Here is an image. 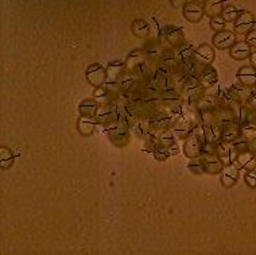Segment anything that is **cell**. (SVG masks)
<instances>
[{"label":"cell","instance_id":"obj_33","mask_svg":"<svg viewBox=\"0 0 256 255\" xmlns=\"http://www.w3.org/2000/svg\"><path fill=\"white\" fill-rule=\"evenodd\" d=\"M244 181L247 182V185L250 188H256V171L255 169L254 170H248V173L244 177Z\"/></svg>","mask_w":256,"mask_h":255},{"label":"cell","instance_id":"obj_9","mask_svg":"<svg viewBox=\"0 0 256 255\" xmlns=\"http://www.w3.org/2000/svg\"><path fill=\"white\" fill-rule=\"evenodd\" d=\"M184 16L186 18V20H189L192 23H197L199 22L202 16H204V7L198 3H194V1H188L184 5Z\"/></svg>","mask_w":256,"mask_h":255},{"label":"cell","instance_id":"obj_23","mask_svg":"<svg viewBox=\"0 0 256 255\" xmlns=\"http://www.w3.org/2000/svg\"><path fill=\"white\" fill-rule=\"evenodd\" d=\"M240 139L244 142L251 143L256 139V124L248 123V124H242L240 127Z\"/></svg>","mask_w":256,"mask_h":255},{"label":"cell","instance_id":"obj_38","mask_svg":"<svg viewBox=\"0 0 256 255\" xmlns=\"http://www.w3.org/2000/svg\"><path fill=\"white\" fill-rule=\"evenodd\" d=\"M251 64H252V66H254V68H255L256 69V53H254V54H251Z\"/></svg>","mask_w":256,"mask_h":255},{"label":"cell","instance_id":"obj_39","mask_svg":"<svg viewBox=\"0 0 256 255\" xmlns=\"http://www.w3.org/2000/svg\"><path fill=\"white\" fill-rule=\"evenodd\" d=\"M255 88H256V85H255Z\"/></svg>","mask_w":256,"mask_h":255},{"label":"cell","instance_id":"obj_21","mask_svg":"<svg viewBox=\"0 0 256 255\" xmlns=\"http://www.w3.org/2000/svg\"><path fill=\"white\" fill-rule=\"evenodd\" d=\"M131 31L135 37L138 38H146L148 35V31H150V26L146 20H142V19H136L133 20L132 24H131Z\"/></svg>","mask_w":256,"mask_h":255},{"label":"cell","instance_id":"obj_19","mask_svg":"<svg viewBox=\"0 0 256 255\" xmlns=\"http://www.w3.org/2000/svg\"><path fill=\"white\" fill-rule=\"evenodd\" d=\"M223 1L221 0H205L204 1V12L210 18L220 16L223 14Z\"/></svg>","mask_w":256,"mask_h":255},{"label":"cell","instance_id":"obj_36","mask_svg":"<svg viewBox=\"0 0 256 255\" xmlns=\"http://www.w3.org/2000/svg\"><path fill=\"white\" fill-rule=\"evenodd\" d=\"M169 151H170L171 156H177V154H178V146H177L176 143L171 145V146H169Z\"/></svg>","mask_w":256,"mask_h":255},{"label":"cell","instance_id":"obj_4","mask_svg":"<svg viewBox=\"0 0 256 255\" xmlns=\"http://www.w3.org/2000/svg\"><path fill=\"white\" fill-rule=\"evenodd\" d=\"M95 118L97 123L103 124V126L119 123V107L116 104L101 105V108L97 109Z\"/></svg>","mask_w":256,"mask_h":255},{"label":"cell","instance_id":"obj_30","mask_svg":"<svg viewBox=\"0 0 256 255\" xmlns=\"http://www.w3.org/2000/svg\"><path fill=\"white\" fill-rule=\"evenodd\" d=\"M154 157H155V160L159 161V162H163V161H166L169 157L171 156L170 151H169V147H165V146H157L154 149Z\"/></svg>","mask_w":256,"mask_h":255},{"label":"cell","instance_id":"obj_10","mask_svg":"<svg viewBox=\"0 0 256 255\" xmlns=\"http://www.w3.org/2000/svg\"><path fill=\"white\" fill-rule=\"evenodd\" d=\"M235 43H236V39H235V34H233L232 31L223 30V31H218V33L213 37L214 47H217L220 50L231 49Z\"/></svg>","mask_w":256,"mask_h":255},{"label":"cell","instance_id":"obj_15","mask_svg":"<svg viewBox=\"0 0 256 255\" xmlns=\"http://www.w3.org/2000/svg\"><path fill=\"white\" fill-rule=\"evenodd\" d=\"M197 79H198L199 84L206 89V88H210L217 83V72L213 68L208 66V68H205V69L199 72L197 75Z\"/></svg>","mask_w":256,"mask_h":255},{"label":"cell","instance_id":"obj_26","mask_svg":"<svg viewBox=\"0 0 256 255\" xmlns=\"http://www.w3.org/2000/svg\"><path fill=\"white\" fill-rule=\"evenodd\" d=\"M12 162H14V154L7 147H1V150H0V168L8 169L12 165Z\"/></svg>","mask_w":256,"mask_h":255},{"label":"cell","instance_id":"obj_14","mask_svg":"<svg viewBox=\"0 0 256 255\" xmlns=\"http://www.w3.org/2000/svg\"><path fill=\"white\" fill-rule=\"evenodd\" d=\"M228 92H229V94H231V97H232L235 103L239 104V105H244V104H247L248 99H250L252 89L248 88V86L242 85V86H232Z\"/></svg>","mask_w":256,"mask_h":255},{"label":"cell","instance_id":"obj_27","mask_svg":"<svg viewBox=\"0 0 256 255\" xmlns=\"http://www.w3.org/2000/svg\"><path fill=\"white\" fill-rule=\"evenodd\" d=\"M178 49H180V52H178L177 58H178L182 64L194 58V50H193V47L189 46V45H186L185 43V45H182V46L178 47Z\"/></svg>","mask_w":256,"mask_h":255},{"label":"cell","instance_id":"obj_2","mask_svg":"<svg viewBox=\"0 0 256 255\" xmlns=\"http://www.w3.org/2000/svg\"><path fill=\"white\" fill-rule=\"evenodd\" d=\"M105 131L108 134V138L111 142L119 147H123L128 145L129 142V132H128V127L120 124V123H114V124H108L104 126Z\"/></svg>","mask_w":256,"mask_h":255},{"label":"cell","instance_id":"obj_16","mask_svg":"<svg viewBox=\"0 0 256 255\" xmlns=\"http://www.w3.org/2000/svg\"><path fill=\"white\" fill-rule=\"evenodd\" d=\"M126 72L123 62L114 61L107 66V83H118L119 77Z\"/></svg>","mask_w":256,"mask_h":255},{"label":"cell","instance_id":"obj_7","mask_svg":"<svg viewBox=\"0 0 256 255\" xmlns=\"http://www.w3.org/2000/svg\"><path fill=\"white\" fill-rule=\"evenodd\" d=\"M162 39L170 45L173 49L176 47H181L182 45H185V39H184V34L180 28L177 27H166L161 34Z\"/></svg>","mask_w":256,"mask_h":255},{"label":"cell","instance_id":"obj_22","mask_svg":"<svg viewBox=\"0 0 256 255\" xmlns=\"http://www.w3.org/2000/svg\"><path fill=\"white\" fill-rule=\"evenodd\" d=\"M136 77L129 73V72H124L123 75L119 77L118 80V85L120 86V89L123 92H127V90H131V88H133V85L136 84Z\"/></svg>","mask_w":256,"mask_h":255},{"label":"cell","instance_id":"obj_20","mask_svg":"<svg viewBox=\"0 0 256 255\" xmlns=\"http://www.w3.org/2000/svg\"><path fill=\"white\" fill-rule=\"evenodd\" d=\"M93 100L99 105H109V104H115L112 96L109 93L108 90L105 89L104 86H100V88H96L95 92H93Z\"/></svg>","mask_w":256,"mask_h":255},{"label":"cell","instance_id":"obj_5","mask_svg":"<svg viewBox=\"0 0 256 255\" xmlns=\"http://www.w3.org/2000/svg\"><path fill=\"white\" fill-rule=\"evenodd\" d=\"M214 57H216V53H214L213 47L209 46V45H201V46L194 52V61L197 64V68H198V73L205 68L210 66V64L214 61ZM197 73V75H198Z\"/></svg>","mask_w":256,"mask_h":255},{"label":"cell","instance_id":"obj_3","mask_svg":"<svg viewBox=\"0 0 256 255\" xmlns=\"http://www.w3.org/2000/svg\"><path fill=\"white\" fill-rule=\"evenodd\" d=\"M86 80L92 86L100 88L107 83V69L100 64H90L85 72Z\"/></svg>","mask_w":256,"mask_h":255},{"label":"cell","instance_id":"obj_18","mask_svg":"<svg viewBox=\"0 0 256 255\" xmlns=\"http://www.w3.org/2000/svg\"><path fill=\"white\" fill-rule=\"evenodd\" d=\"M231 149H232V143H229V142L220 141L216 143L214 154L220 157V160L223 161L224 165H231Z\"/></svg>","mask_w":256,"mask_h":255},{"label":"cell","instance_id":"obj_28","mask_svg":"<svg viewBox=\"0 0 256 255\" xmlns=\"http://www.w3.org/2000/svg\"><path fill=\"white\" fill-rule=\"evenodd\" d=\"M158 139H159V145L165 147H169L176 143V142H174V134L169 131V130H167V131H162L161 134H159Z\"/></svg>","mask_w":256,"mask_h":255},{"label":"cell","instance_id":"obj_34","mask_svg":"<svg viewBox=\"0 0 256 255\" xmlns=\"http://www.w3.org/2000/svg\"><path fill=\"white\" fill-rule=\"evenodd\" d=\"M246 42L251 47H256V30H251L250 33L247 34Z\"/></svg>","mask_w":256,"mask_h":255},{"label":"cell","instance_id":"obj_29","mask_svg":"<svg viewBox=\"0 0 256 255\" xmlns=\"http://www.w3.org/2000/svg\"><path fill=\"white\" fill-rule=\"evenodd\" d=\"M239 14H240V12H239L233 5H228V7H225V8L223 9L221 16H223L225 22H235L237 16H239Z\"/></svg>","mask_w":256,"mask_h":255},{"label":"cell","instance_id":"obj_32","mask_svg":"<svg viewBox=\"0 0 256 255\" xmlns=\"http://www.w3.org/2000/svg\"><path fill=\"white\" fill-rule=\"evenodd\" d=\"M225 20H224V18L220 15V16H214V18H212V20H210V26H212V28H213L214 31H223L224 27H225Z\"/></svg>","mask_w":256,"mask_h":255},{"label":"cell","instance_id":"obj_8","mask_svg":"<svg viewBox=\"0 0 256 255\" xmlns=\"http://www.w3.org/2000/svg\"><path fill=\"white\" fill-rule=\"evenodd\" d=\"M254 15L251 12H247V11H243L239 14V16L235 20V33L240 34V35H246L252 30V26H254Z\"/></svg>","mask_w":256,"mask_h":255},{"label":"cell","instance_id":"obj_35","mask_svg":"<svg viewBox=\"0 0 256 255\" xmlns=\"http://www.w3.org/2000/svg\"><path fill=\"white\" fill-rule=\"evenodd\" d=\"M247 104H248L250 107H252V108L256 109V89L252 90L251 96H250V99H248Z\"/></svg>","mask_w":256,"mask_h":255},{"label":"cell","instance_id":"obj_6","mask_svg":"<svg viewBox=\"0 0 256 255\" xmlns=\"http://www.w3.org/2000/svg\"><path fill=\"white\" fill-rule=\"evenodd\" d=\"M201 160H202L204 173L208 174H218L225 166L223 161L220 160V157L216 154H201Z\"/></svg>","mask_w":256,"mask_h":255},{"label":"cell","instance_id":"obj_37","mask_svg":"<svg viewBox=\"0 0 256 255\" xmlns=\"http://www.w3.org/2000/svg\"><path fill=\"white\" fill-rule=\"evenodd\" d=\"M186 0H171V3H173V5L174 7H180L181 4H184Z\"/></svg>","mask_w":256,"mask_h":255},{"label":"cell","instance_id":"obj_17","mask_svg":"<svg viewBox=\"0 0 256 255\" xmlns=\"http://www.w3.org/2000/svg\"><path fill=\"white\" fill-rule=\"evenodd\" d=\"M251 56V46L247 42H236L231 47V57L233 60L242 61Z\"/></svg>","mask_w":256,"mask_h":255},{"label":"cell","instance_id":"obj_1","mask_svg":"<svg viewBox=\"0 0 256 255\" xmlns=\"http://www.w3.org/2000/svg\"><path fill=\"white\" fill-rule=\"evenodd\" d=\"M205 143V130L201 123H197L190 135L186 138L185 146H184V153L190 160L197 158L202 154V147Z\"/></svg>","mask_w":256,"mask_h":255},{"label":"cell","instance_id":"obj_12","mask_svg":"<svg viewBox=\"0 0 256 255\" xmlns=\"http://www.w3.org/2000/svg\"><path fill=\"white\" fill-rule=\"evenodd\" d=\"M237 77L242 85L248 88H255L256 85V69L254 66H243L240 71L237 72Z\"/></svg>","mask_w":256,"mask_h":255},{"label":"cell","instance_id":"obj_24","mask_svg":"<svg viewBox=\"0 0 256 255\" xmlns=\"http://www.w3.org/2000/svg\"><path fill=\"white\" fill-rule=\"evenodd\" d=\"M205 143H217L221 141V130L218 126H204Z\"/></svg>","mask_w":256,"mask_h":255},{"label":"cell","instance_id":"obj_31","mask_svg":"<svg viewBox=\"0 0 256 255\" xmlns=\"http://www.w3.org/2000/svg\"><path fill=\"white\" fill-rule=\"evenodd\" d=\"M189 169L195 173V174H201L204 173V168H202V160H201V156L197 157V158H193L192 162H190Z\"/></svg>","mask_w":256,"mask_h":255},{"label":"cell","instance_id":"obj_13","mask_svg":"<svg viewBox=\"0 0 256 255\" xmlns=\"http://www.w3.org/2000/svg\"><path fill=\"white\" fill-rule=\"evenodd\" d=\"M96 120L95 116H85V115H81L78 122H77V130L80 132L81 135L84 137H90L93 131H95L96 127Z\"/></svg>","mask_w":256,"mask_h":255},{"label":"cell","instance_id":"obj_11","mask_svg":"<svg viewBox=\"0 0 256 255\" xmlns=\"http://www.w3.org/2000/svg\"><path fill=\"white\" fill-rule=\"evenodd\" d=\"M220 174H221V177H220L221 184L225 188H232L233 185L236 184L237 178H239V169H237V166H235V164L225 165Z\"/></svg>","mask_w":256,"mask_h":255},{"label":"cell","instance_id":"obj_25","mask_svg":"<svg viewBox=\"0 0 256 255\" xmlns=\"http://www.w3.org/2000/svg\"><path fill=\"white\" fill-rule=\"evenodd\" d=\"M97 105H99V104L96 103L95 100L86 99L84 100V101H81L78 109H80L81 115H85V116H95L96 112H97V109H99Z\"/></svg>","mask_w":256,"mask_h":255}]
</instances>
